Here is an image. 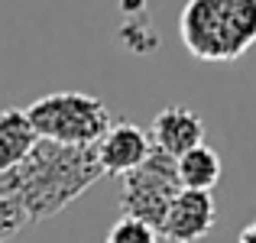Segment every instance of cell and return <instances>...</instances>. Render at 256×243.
Instances as JSON below:
<instances>
[{
    "label": "cell",
    "mask_w": 256,
    "mask_h": 243,
    "mask_svg": "<svg viewBox=\"0 0 256 243\" xmlns=\"http://www.w3.org/2000/svg\"><path fill=\"white\" fill-rule=\"evenodd\" d=\"M100 166L91 150L58 146L39 140L16 168L0 172V198L23 211L26 224H39L62 214L72 201H78L94 182H100Z\"/></svg>",
    "instance_id": "6da1fadb"
},
{
    "label": "cell",
    "mask_w": 256,
    "mask_h": 243,
    "mask_svg": "<svg viewBox=\"0 0 256 243\" xmlns=\"http://www.w3.org/2000/svg\"><path fill=\"white\" fill-rule=\"evenodd\" d=\"M178 32L198 62H234L256 42V0H188Z\"/></svg>",
    "instance_id": "7a4b0ae2"
},
{
    "label": "cell",
    "mask_w": 256,
    "mask_h": 243,
    "mask_svg": "<svg viewBox=\"0 0 256 243\" xmlns=\"http://www.w3.org/2000/svg\"><path fill=\"white\" fill-rule=\"evenodd\" d=\"M32 130L46 143L91 150L114 124L104 100L84 91H56L26 107Z\"/></svg>",
    "instance_id": "3957f363"
},
{
    "label": "cell",
    "mask_w": 256,
    "mask_h": 243,
    "mask_svg": "<svg viewBox=\"0 0 256 243\" xmlns=\"http://www.w3.org/2000/svg\"><path fill=\"white\" fill-rule=\"evenodd\" d=\"M182 192L178 175H175V159L162 156L152 150L150 159L130 175H124V188H120V218H133L140 224L159 230L169 204L175 194Z\"/></svg>",
    "instance_id": "277c9868"
},
{
    "label": "cell",
    "mask_w": 256,
    "mask_h": 243,
    "mask_svg": "<svg viewBox=\"0 0 256 243\" xmlns=\"http://www.w3.org/2000/svg\"><path fill=\"white\" fill-rule=\"evenodd\" d=\"M152 152L150 133L143 126L130 124V120H117V124L107 126V133L94 143V159L100 166L104 178H124L133 168H140Z\"/></svg>",
    "instance_id": "5b68a950"
},
{
    "label": "cell",
    "mask_w": 256,
    "mask_h": 243,
    "mask_svg": "<svg viewBox=\"0 0 256 243\" xmlns=\"http://www.w3.org/2000/svg\"><path fill=\"white\" fill-rule=\"evenodd\" d=\"M214 220H218V204H214L211 192H185L182 188L169 204L162 224H159L156 237L166 243H198L211 234Z\"/></svg>",
    "instance_id": "8992f818"
},
{
    "label": "cell",
    "mask_w": 256,
    "mask_h": 243,
    "mask_svg": "<svg viewBox=\"0 0 256 243\" xmlns=\"http://www.w3.org/2000/svg\"><path fill=\"white\" fill-rule=\"evenodd\" d=\"M146 133H150L152 150L169 159H178L185 152L204 146V120L185 104H169L166 110H159Z\"/></svg>",
    "instance_id": "52a82bcc"
},
{
    "label": "cell",
    "mask_w": 256,
    "mask_h": 243,
    "mask_svg": "<svg viewBox=\"0 0 256 243\" xmlns=\"http://www.w3.org/2000/svg\"><path fill=\"white\" fill-rule=\"evenodd\" d=\"M39 136L32 130L26 110L20 107H6L0 110V172H10L20 162L36 150Z\"/></svg>",
    "instance_id": "ba28073f"
},
{
    "label": "cell",
    "mask_w": 256,
    "mask_h": 243,
    "mask_svg": "<svg viewBox=\"0 0 256 243\" xmlns=\"http://www.w3.org/2000/svg\"><path fill=\"white\" fill-rule=\"evenodd\" d=\"M220 172H224V166H220L218 150H211V146H198L175 159V175L185 192H214Z\"/></svg>",
    "instance_id": "9c48e42d"
},
{
    "label": "cell",
    "mask_w": 256,
    "mask_h": 243,
    "mask_svg": "<svg viewBox=\"0 0 256 243\" xmlns=\"http://www.w3.org/2000/svg\"><path fill=\"white\" fill-rule=\"evenodd\" d=\"M104 243H159V237H156L152 227L140 224V220H133V218H120L117 224L107 230Z\"/></svg>",
    "instance_id": "30bf717a"
},
{
    "label": "cell",
    "mask_w": 256,
    "mask_h": 243,
    "mask_svg": "<svg viewBox=\"0 0 256 243\" xmlns=\"http://www.w3.org/2000/svg\"><path fill=\"white\" fill-rule=\"evenodd\" d=\"M23 227H26L23 211H20L16 204H10L6 198H0V243L13 240L20 230H23Z\"/></svg>",
    "instance_id": "8fae6325"
},
{
    "label": "cell",
    "mask_w": 256,
    "mask_h": 243,
    "mask_svg": "<svg viewBox=\"0 0 256 243\" xmlns=\"http://www.w3.org/2000/svg\"><path fill=\"white\" fill-rule=\"evenodd\" d=\"M240 243H256V224H250L244 234H240Z\"/></svg>",
    "instance_id": "7c38bea8"
}]
</instances>
